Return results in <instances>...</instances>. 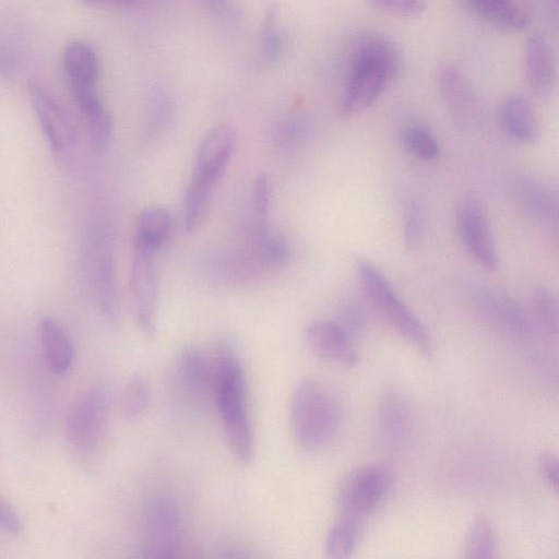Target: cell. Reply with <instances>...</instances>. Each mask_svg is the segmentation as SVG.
Listing matches in <instances>:
<instances>
[{"mask_svg":"<svg viewBox=\"0 0 559 559\" xmlns=\"http://www.w3.org/2000/svg\"><path fill=\"white\" fill-rule=\"evenodd\" d=\"M212 391L227 445L242 465L254 459V437L248 411L247 379L233 345L218 347Z\"/></svg>","mask_w":559,"mask_h":559,"instance_id":"cell-1","label":"cell"},{"mask_svg":"<svg viewBox=\"0 0 559 559\" xmlns=\"http://www.w3.org/2000/svg\"><path fill=\"white\" fill-rule=\"evenodd\" d=\"M354 270L366 299L379 316L421 355L432 357L433 343L429 332L381 270L361 257L355 258Z\"/></svg>","mask_w":559,"mask_h":559,"instance_id":"cell-4","label":"cell"},{"mask_svg":"<svg viewBox=\"0 0 559 559\" xmlns=\"http://www.w3.org/2000/svg\"><path fill=\"white\" fill-rule=\"evenodd\" d=\"M362 528L337 521L329 531L325 539V554L331 559H345L353 555Z\"/></svg>","mask_w":559,"mask_h":559,"instance_id":"cell-29","label":"cell"},{"mask_svg":"<svg viewBox=\"0 0 559 559\" xmlns=\"http://www.w3.org/2000/svg\"><path fill=\"white\" fill-rule=\"evenodd\" d=\"M62 67L70 88L96 86L99 61L93 48L75 40L63 51Z\"/></svg>","mask_w":559,"mask_h":559,"instance_id":"cell-23","label":"cell"},{"mask_svg":"<svg viewBox=\"0 0 559 559\" xmlns=\"http://www.w3.org/2000/svg\"><path fill=\"white\" fill-rule=\"evenodd\" d=\"M271 192L272 186L269 176L266 174L259 175L253 185L252 199L254 211L261 225H266Z\"/></svg>","mask_w":559,"mask_h":559,"instance_id":"cell-36","label":"cell"},{"mask_svg":"<svg viewBox=\"0 0 559 559\" xmlns=\"http://www.w3.org/2000/svg\"><path fill=\"white\" fill-rule=\"evenodd\" d=\"M389 486L390 475L380 466L366 465L347 473L336 493L338 521L362 528L365 520L381 503Z\"/></svg>","mask_w":559,"mask_h":559,"instance_id":"cell-6","label":"cell"},{"mask_svg":"<svg viewBox=\"0 0 559 559\" xmlns=\"http://www.w3.org/2000/svg\"><path fill=\"white\" fill-rule=\"evenodd\" d=\"M556 69L555 50L549 39L540 32L532 33L524 47V74L535 95H551L556 86Z\"/></svg>","mask_w":559,"mask_h":559,"instance_id":"cell-17","label":"cell"},{"mask_svg":"<svg viewBox=\"0 0 559 559\" xmlns=\"http://www.w3.org/2000/svg\"><path fill=\"white\" fill-rule=\"evenodd\" d=\"M83 1L92 2V3H98V2H111V3H117V4H130V3H132L134 0H83Z\"/></svg>","mask_w":559,"mask_h":559,"instance_id":"cell-41","label":"cell"},{"mask_svg":"<svg viewBox=\"0 0 559 559\" xmlns=\"http://www.w3.org/2000/svg\"><path fill=\"white\" fill-rule=\"evenodd\" d=\"M140 534L144 557H178L186 537L185 513L177 497L167 490H155L140 513Z\"/></svg>","mask_w":559,"mask_h":559,"instance_id":"cell-5","label":"cell"},{"mask_svg":"<svg viewBox=\"0 0 559 559\" xmlns=\"http://www.w3.org/2000/svg\"><path fill=\"white\" fill-rule=\"evenodd\" d=\"M258 246L261 255L272 263H286L290 258V248L285 240L273 235L266 225L258 226Z\"/></svg>","mask_w":559,"mask_h":559,"instance_id":"cell-33","label":"cell"},{"mask_svg":"<svg viewBox=\"0 0 559 559\" xmlns=\"http://www.w3.org/2000/svg\"><path fill=\"white\" fill-rule=\"evenodd\" d=\"M496 550L497 542L492 523L486 514L480 513L469 524L465 538L464 556L478 559L493 558Z\"/></svg>","mask_w":559,"mask_h":559,"instance_id":"cell-26","label":"cell"},{"mask_svg":"<svg viewBox=\"0 0 559 559\" xmlns=\"http://www.w3.org/2000/svg\"><path fill=\"white\" fill-rule=\"evenodd\" d=\"M0 528L11 535H20L24 531V522L19 512L1 497Z\"/></svg>","mask_w":559,"mask_h":559,"instance_id":"cell-38","label":"cell"},{"mask_svg":"<svg viewBox=\"0 0 559 559\" xmlns=\"http://www.w3.org/2000/svg\"><path fill=\"white\" fill-rule=\"evenodd\" d=\"M342 418L340 402L324 383L305 379L295 386L289 424L295 447L301 453L325 449L337 436Z\"/></svg>","mask_w":559,"mask_h":559,"instance_id":"cell-3","label":"cell"},{"mask_svg":"<svg viewBox=\"0 0 559 559\" xmlns=\"http://www.w3.org/2000/svg\"><path fill=\"white\" fill-rule=\"evenodd\" d=\"M472 306L486 319L516 336H528L531 323L523 309L509 296L483 285L464 287Z\"/></svg>","mask_w":559,"mask_h":559,"instance_id":"cell-13","label":"cell"},{"mask_svg":"<svg viewBox=\"0 0 559 559\" xmlns=\"http://www.w3.org/2000/svg\"><path fill=\"white\" fill-rule=\"evenodd\" d=\"M512 194L533 219L557 229L558 198L549 185L532 176H521L512 185Z\"/></svg>","mask_w":559,"mask_h":559,"instance_id":"cell-19","label":"cell"},{"mask_svg":"<svg viewBox=\"0 0 559 559\" xmlns=\"http://www.w3.org/2000/svg\"><path fill=\"white\" fill-rule=\"evenodd\" d=\"M88 273L92 295L100 317L108 324H116L120 317L116 288L111 241L108 231L98 227L93 231L88 248Z\"/></svg>","mask_w":559,"mask_h":559,"instance_id":"cell-10","label":"cell"},{"mask_svg":"<svg viewBox=\"0 0 559 559\" xmlns=\"http://www.w3.org/2000/svg\"><path fill=\"white\" fill-rule=\"evenodd\" d=\"M353 338L361 334L366 328L367 319L362 306L357 299H345L340 308V322H337Z\"/></svg>","mask_w":559,"mask_h":559,"instance_id":"cell-34","label":"cell"},{"mask_svg":"<svg viewBox=\"0 0 559 559\" xmlns=\"http://www.w3.org/2000/svg\"><path fill=\"white\" fill-rule=\"evenodd\" d=\"M538 469L548 487L558 491V460L556 455L550 452L543 453L538 460Z\"/></svg>","mask_w":559,"mask_h":559,"instance_id":"cell-39","label":"cell"},{"mask_svg":"<svg viewBox=\"0 0 559 559\" xmlns=\"http://www.w3.org/2000/svg\"><path fill=\"white\" fill-rule=\"evenodd\" d=\"M425 229L424 207L417 199H409L404 207L403 240L408 249L420 246Z\"/></svg>","mask_w":559,"mask_h":559,"instance_id":"cell-31","label":"cell"},{"mask_svg":"<svg viewBox=\"0 0 559 559\" xmlns=\"http://www.w3.org/2000/svg\"><path fill=\"white\" fill-rule=\"evenodd\" d=\"M205 1L212 8H218L222 3V0H205Z\"/></svg>","mask_w":559,"mask_h":559,"instance_id":"cell-42","label":"cell"},{"mask_svg":"<svg viewBox=\"0 0 559 559\" xmlns=\"http://www.w3.org/2000/svg\"><path fill=\"white\" fill-rule=\"evenodd\" d=\"M90 139L97 152L107 148L112 134V119L107 110L86 119Z\"/></svg>","mask_w":559,"mask_h":559,"instance_id":"cell-35","label":"cell"},{"mask_svg":"<svg viewBox=\"0 0 559 559\" xmlns=\"http://www.w3.org/2000/svg\"><path fill=\"white\" fill-rule=\"evenodd\" d=\"M376 427L386 450L401 452L408 448L415 435V417L408 402L395 392L384 394L378 404Z\"/></svg>","mask_w":559,"mask_h":559,"instance_id":"cell-14","label":"cell"},{"mask_svg":"<svg viewBox=\"0 0 559 559\" xmlns=\"http://www.w3.org/2000/svg\"><path fill=\"white\" fill-rule=\"evenodd\" d=\"M400 67L396 47L385 37L362 38L353 51L348 66L341 112L352 118L367 110L384 92Z\"/></svg>","mask_w":559,"mask_h":559,"instance_id":"cell-2","label":"cell"},{"mask_svg":"<svg viewBox=\"0 0 559 559\" xmlns=\"http://www.w3.org/2000/svg\"><path fill=\"white\" fill-rule=\"evenodd\" d=\"M213 189L191 179L185 200L183 225L187 234L198 231L204 224L210 211Z\"/></svg>","mask_w":559,"mask_h":559,"instance_id":"cell-27","label":"cell"},{"mask_svg":"<svg viewBox=\"0 0 559 559\" xmlns=\"http://www.w3.org/2000/svg\"><path fill=\"white\" fill-rule=\"evenodd\" d=\"M174 376L185 397L191 402H201L212 390L214 367L212 368L201 349L187 346L176 358Z\"/></svg>","mask_w":559,"mask_h":559,"instance_id":"cell-18","label":"cell"},{"mask_svg":"<svg viewBox=\"0 0 559 559\" xmlns=\"http://www.w3.org/2000/svg\"><path fill=\"white\" fill-rule=\"evenodd\" d=\"M173 229V218L162 206L145 207L136 219L133 247L155 254L168 240Z\"/></svg>","mask_w":559,"mask_h":559,"instance_id":"cell-24","label":"cell"},{"mask_svg":"<svg viewBox=\"0 0 559 559\" xmlns=\"http://www.w3.org/2000/svg\"><path fill=\"white\" fill-rule=\"evenodd\" d=\"M151 390L146 380L140 374H133L126 382L120 400L119 409L127 420L141 417L148 408Z\"/></svg>","mask_w":559,"mask_h":559,"instance_id":"cell-28","label":"cell"},{"mask_svg":"<svg viewBox=\"0 0 559 559\" xmlns=\"http://www.w3.org/2000/svg\"><path fill=\"white\" fill-rule=\"evenodd\" d=\"M544 4L550 14L551 17L557 20V12H558V0H543Z\"/></svg>","mask_w":559,"mask_h":559,"instance_id":"cell-40","label":"cell"},{"mask_svg":"<svg viewBox=\"0 0 559 559\" xmlns=\"http://www.w3.org/2000/svg\"><path fill=\"white\" fill-rule=\"evenodd\" d=\"M236 140L230 126L211 129L199 145L192 179L214 188L233 155Z\"/></svg>","mask_w":559,"mask_h":559,"instance_id":"cell-16","label":"cell"},{"mask_svg":"<svg viewBox=\"0 0 559 559\" xmlns=\"http://www.w3.org/2000/svg\"><path fill=\"white\" fill-rule=\"evenodd\" d=\"M383 10L401 15L417 16L426 9V0H371Z\"/></svg>","mask_w":559,"mask_h":559,"instance_id":"cell-37","label":"cell"},{"mask_svg":"<svg viewBox=\"0 0 559 559\" xmlns=\"http://www.w3.org/2000/svg\"><path fill=\"white\" fill-rule=\"evenodd\" d=\"M440 97L454 122L467 132H477L486 123V107L469 78L451 62L437 69Z\"/></svg>","mask_w":559,"mask_h":559,"instance_id":"cell-8","label":"cell"},{"mask_svg":"<svg viewBox=\"0 0 559 559\" xmlns=\"http://www.w3.org/2000/svg\"><path fill=\"white\" fill-rule=\"evenodd\" d=\"M110 392L105 384H94L80 394L67 419V438L80 454H93L107 425Z\"/></svg>","mask_w":559,"mask_h":559,"instance_id":"cell-7","label":"cell"},{"mask_svg":"<svg viewBox=\"0 0 559 559\" xmlns=\"http://www.w3.org/2000/svg\"><path fill=\"white\" fill-rule=\"evenodd\" d=\"M534 311L543 326L552 335L558 332V306L552 293L543 285L532 290Z\"/></svg>","mask_w":559,"mask_h":559,"instance_id":"cell-32","label":"cell"},{"mask_svg":"<svg viewBox=\"0 0 559 559\" xmlns=\"http://www.w3.org/2000/svg\"><path fill=\"white\" fill-rule=\"evenodd\" d=\"M464 3L485 22L506 31H522L533 19L530 0H464Z\"/></svg>","mask_w":559,"mask_h":559,"instance_id":"cell-21","label":"cell"},{"mask_svg":"<svg viewBox=\"0 0 559 559\" xmlns=\"http://www.w3.org/2000/svg\"><path fill=\"white\" fill-rule=\"evenodd\" d=\"M39 337L48 368L57 376H64L74 360V347L64 328L47 317L39 323Z\"/></svg>","mask_w":559,"mask_h":559,"instance_id":"cell-22","label":"cell"},{"mask_svg":"<svg viewBox=\"0 0 559 559\" xmlns=\"http://www.w3.org/2000/svg\"><path fill=\"white\" fill-rule=\"evenodd\" d=\"M456 229L460 239L481 267L495 271L499 266V255L487 216L480 199L473 192L464 194L456 204Z\"/></svg>","mask_w":559,"mask_h":559,"instance_id":"cell-9","label":"cell"},{"mask_svg":"<svg viewBox=\"0 0 559 559\" xmlns=\"http://www.w3.org/2000/svg\"><path fill=\"white\" fill-rule=\"evenodd\" d=\"M154 254L132 247L129 275L131 312L139 331L147 338L156 336L157 277Z\"/></svg>","mask_w":559,"mask_h":559,"instance_id":"cell-11","label":"cell"},{"mask_svg":"<svg viewBox=\"0 0 559 559\" xmlns=\"http://www.w3.org/2000/svg\"><path fill=\"white\" fill-rule=\"evenodd\" d=\"M305 340L311 353L328 364L353 368L359 362L352 337L335 321H312L305 330Z\"/></svg>","mask_w":559,"mask_h":559,"instance_id":"cell-15","label":"cell"},{"mask_svg":"<svg viewBox=\"0 0 559 559\" xmlns=\"http://www.w3.org/2000/svg\"><path fill=\"white\" fill-rule=\"evenodd\" d=\"M285 36L278 23V10L273 7L267 10L261 31V46L266 59L275 61L285 50Z\"/></svg>","mask_w":559,"mask_h":559,"instance_id":"cell-30","label":"cell"},{"mask_svg":"<svg viewBox=\"0 0 559 559\" xmlns=\"http://www.w3.org/2000/svg\"><path fill=\"white\" fill-rule=\"evenodd\" d=\"M499 120L506 135L522 144H534L540 138V124L530 100L518 93L503 98Z\"/></svg>","mask_w":559,"mask_h":559,"instance_id":"cell-20","label":"cell"},{"mask_svg":"<svg viewBox=\"0 0 559 559\" xmlns=\"http://www.w3.org/2000/svg\"><path fill=\"white\" fill-rule=\"evenodd\" d=\"M31 104L47 145L56 157L66 158L75 141V132L68 112L56 98L37 83L29 84Z\"/></svg>","mask_w":559,"mask_h":559,"instance_id":"cell-12","label":"cell"},{"mask_svg":"<svg viewBox=\"0 0 559 559\" xmlns=\"http://www.w3.org/2000/svg\"><path fill=\"white\" fill-rule=\"evenodd\" d=\"M405 150L423 162L436 160L440 155V144L429 127L420 121L407 123L401 133Z\"/></svg>","mask_w":559,"mask_h":559,"instance_id":"cell-25","label":"cell"}]
</instances>
